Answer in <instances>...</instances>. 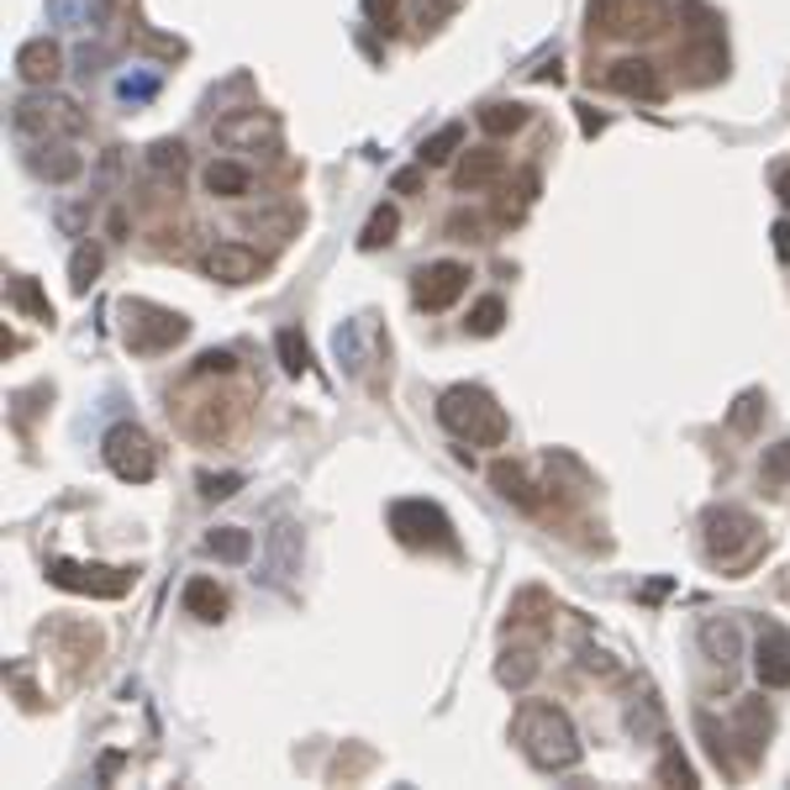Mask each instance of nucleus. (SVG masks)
<instances>
[{
	"label": "nucleus",
	"mask_w": 790,
	"mask_h": 790,
	"mask_svg": "<svg viewBox=\"0 0 790 790\" xmlns=\"http://www.w3.org/2000/svg\"><path fill=\"white\" fill-rule=\"evenodd\" d=\"M417 184H422V174H417V169H401V174H396V190H401V196H411Z\"/></svg>",
	"instance_id": "46"
},
{
	"label": "nucleus",
	"mask_w": 790,
	"mask_h": 790,
	"mask_svg": "<svg viewBox=\"0 0 790 790\" xmlns=\"http://www.w3.org/2000/svg\"><path fill=\"white\" fill-rule=\"evenodd\" d=\"M396 232H401V217H396V206H380L374 217H369V227H364V238H359V248H386V243H396Z\"/></svg>",
	"instance_id": "32"
},
{
	"label": "nucleus",
	"mask_w": 790,
	"mask_h": 790,
	"mask_svg": "<svg viewBox=\"0 0 790 790\" xmlns=\"http://www.w3.org/2000/svg\"><path fill=\"white\" fill-rule=\"evenodd\" d=\"M206 280H217V284H248V280H259V253L248 243H217V248H206Z\"/></svg>",
	"instance_id": "14"
},
{
	"label": "nucleus",
	"mask_w": 790,
	"mask_h": 790,
	"mask_svg": "<svg viewBox=\"0 0 790 790\" xmlns=\"http://www.w3.org/2000/svg\"><path fill=\"white\" fill-rule=\"evenodd\" d=\"M364 11L374 17L380 32H396V0H364Z\"/></svg>",
	"instance_id": "44"
},
{
	"label": "nucleus",
	"mask_w": 790,
	"mask_h": 790,
	"mask_svg": "<svg viewBox=\"0 0 790 790\" xmlns=\"http://www.w3.org/2000/svg\"><path fill=\"white\" fill-rule=\"evenodd\" d=\"M669 27V0H632L628 21H622V38H659Z\"/></svg>",
	"instance_id": "22"
},
{
	"label": "nucleus",
	"mask_w": 790,
	"mask_h": 790,
	"mask_svg": "<svg viewBox=\"0 0 790 790\" xmlns=\"http://www.w3.org/2000/svg\"><path fill=\"white\" fill-rule=\"evenodd\" d=\"M438 422L453 432V438H464L474 448H501L511 438V422L507 411L496 406V396L480 386H453L438 396Z\"/></svg>",
	"instance_id": "2"
},
{
	"label": "nucleus",
	"mask_w": 790,
	"mask_h": 790,
	"mask_svg": "<svg viewBox=\"0 0 790 790\" xmlns=\"http://www.w3.org/2000/svg\"><path fill=\"white\" fill-rule=\"evenodd\" d=\"M184 611L196 617V622H222L227 617V590L217 586V580H206V574H196L190 586H184Z\"/></svg>",
	"instance_id": "18"
},
{
	"label": "nucleus",
	"mask_w": 790,
	"mask_h": 790,
	"mask_svg": "<svg viewBox=\"0 0 790 790\" xmlns=\"http://www.w3.org/2000/svg\"><path fill=\"white\" fill-rule=\"evenodd\" d=\"M180 422L196 443H227L243 422V406H238V396H201L180 411Z\"/></svg>",
	"instance_id": "8"
},
{
	"label": "nucleus",
	"mask_w": 790,
	"mask_h": 790,
	"mask_svg": "<svg viewBox=\"0 0 790 790\" xmlns=\"http://www.w3.org/2000/svg\"><path fill=\"white\" fill-rule=\"evenodd\" d=\"M390 532H396L406 548H432V553H453V548H459L453 522H448L432 501H396V507H390Z\"/></svg>",
	"instance_id": "5"
},
{
	"label": "nucleus",
	"mask_w": 790,
	"mask_h": 790,
	"mask_svg": "<svg viewBox=\"0 0 790 790\" xmlns=\"http://www.w3.org/2000/svg\"><path fill=\"white\" fill-rule=\"evenodd\" d=\"M607 84L617 96H632V101H664V80L649 59H617L607 69Z\"/></svg>",
	"instance_id": "15"
},
{
	"label": "nucleus",
	"mask_w": 790,
	"mask_h": 790,
	"mask_svg": "<svg viewBox=\"0 0 790 790\" xmlns=\"http://www.w3.org/2000/svg\"><path fill=\"white\" fill-rule=\"evenodd\" d=\"M122 338L132 353H163V348H174L190 338V322H184L180 311H163L153 301H127L122 306Z\"/></svg>",
	"instance_id": "3"
},
{
	"label": "nucleus",
	"mask_w": 790,
	"mask_h": 790,
	"mask_svg": "<svg viewBox=\"0 0 790 790\" xmlns=\"http://www.w3.org/2000/svg\"><path fill=\"white\" fill-rule=\"evenodd\" d=\"M759 417H764V396H759V390H743L728 422H732V432H743V438H749L753 427H759Z\"/></svg>",
	"instance_id": "34"
},
{
	"label": "nucleus",
	"mask_w": 790,
	"mask_h": 790,
	"mask_svg": "<svg viewBox=\"0 0 790 790\" xmlns=\"http://www.w3.org/2000/svg\"><path fill=\"white\" fill-rule=\"evenodd\" d=\"M11 301H17L21 311H32L38 322H53V306L42 301V290H38V284H32V280H21V274H17V280H11Z\"/></svg>",
	"instance_id": "35"
},
{
	"label": "nucleus",
	"mask_w": 790,
	"mask_h": 790,
	"mask_svg": "<svg viewBox=\"0 0 790 790\" xmlns=\"http://www.w3.org/2000/svg\"><path fill=\"white\" fill-rule=\"evenodd\" d=\"M490 486L501 490V501H511V507L538 511V496H532V486H527L522 464H511V459H496V464H490Z\"/></svg>",
	"instance_id": "20"
},
{
	"label": "nucleus",
	"mask_w": 790,
	"mask_h": 790,
	"mask_svg": "<svg viewBox=\"0 0 790 790\" xmlns=\"http://www.w3.org/2000/svg\"><path fill=\"white\" fill-rule=\"evenodd\" d=\"M206 190L222 196V201H243L248 190H253V174H248L238 159H217L211 169H206Z\"/></svg>",
	"instance_id": "21"
},
{
	"label": "nucleus",
	"mask_w": 790,
	"mask_h": 790,
	"mask_svg": "<svg viewBox=\"0 0 790 790\" xmlns=\"http://www.w3.org/2000/svg\"><path fill=\"white\" fill-rule=\"evenodd\" d=\"M659 780H680V786H696V774H690V764H686V759H680L674 749L664 753V764H659Z\"/></svg>",
	"instance_id": "42"
},
{
	"label": "nucleus",
	"mask_w": 790,
	"mask_h": 790,
	"mask_svg": "<svg viewBox=\"0 0 790 790\" xmlns=\"http://www.w3.org/2000/svg\"><path fill=\"white\" fill-rule=\"evenodd\" d=\"M453 6H459V0H411L417 27H427V32H432V27H443V21L453 17Z\"/></svg>",
	"instance_id": "38"
},
{
	"label": "nucleus",
	"mask_w": 790,
	"mask_h": 790,
	"mask_svg": "<svg viewBox=\"0 0 790 790\" xmlns=\"http://www.w3.org/2000/svg\"><path fill=\"white\" fill-rule=\"evenodd\" d=\"M628 6L632 0H590V32H596V38H622Z\"/></svg>",
	"instance_id": "28"
},
{
	"label": "nucleus",
	"mask_w": 790,
	"mask_h": 790,
	"mask_svg": "<svg viewBox=\"0 0 790 790\" xmlns=\"http://www.w3.org/2000/svg\"><path fill=\"white\" fill-rule=\"evenodd\" d=\"M511 738L522 743V753L532 759V770H574L580 764V732L564 717V707L553 701H522L511 717Z\"/></svg>",
	"instance_id": "1"
},
{
	"label": "nucleus",
	"mask_w": 790,
	"mask_h": 790,
	"mask_svg": "<svg viewBox=\"0 0 790 790\" xmlns=\"http://www.w3.org/2000/svg\"><path fill=\"white\" fill-rule=\"evenodd\" d=\"M707 553L722 569L753 564V553H759V522H753L749 511H738V507L707 511Z\"/></svg>",
	"instance_id": "4"
},
{
	"label": "nucleus",
	"mask_w": 790,
	"mask_h": 790,
	"mask_svg": "<svg viewBox=\"0 0 790 790\" xmlns=\"http://www.w3.org/2000/svg\"><path fill=\"white\" fill-rule=\"evenodd\" d=\"M17 127L21 132H63V138H74L84 127V117H80V106L63 101V96H38V101L17 106Z\"/></svg>",
	"instance_id": "9"
},
{
	"label": "nucleus",
	"mask_w": 790,
	"mask_h": 790,
	"mask_svg": "<svg viewBox=\"0 0 790 790\" xmlns=\"http://www.w3.org/2000/svg\"><path fill=\"white\" fill-rule=\"evenodd\" d=\"M32 169H38V174H48L53 184H63V180H74V174H80L84 159H80V153H69V148H42L38 159H32Z\"/></svg>",
	"instance_id": "27"
},
{
	"label": "nucleus",
	"mask_w": 790,
	"mask_h": 790,
	"mask_svg": "<svg viewBox=\"0 0 790 790\" xmlns=\"http://www.w3.org/2000/svg\"><path fill=\"white\" fill-rule=\"evenodd\" d=\"M774 190H780V206L790 211V169H780V174H774Z\"/></svg>",
	"instance_id": "47"
},
{
	"label": "nucleus",
	"mask_w": 790,
	"mask_h": 790,
	"mask_svg": "<svg viewBox=\"0 0 790 790\" xmlns=\"http://www.w3.org/2000/svg\"><path fill=\"white\" fill-rule=\"evenodd\" d=\"M153 163L180 174V169H184V142H159V148H153Z\"/></svg>",
	"instance_id": "43"
},
{
	"label": "nucleus",
	"mask_w": 790,
	"mask_h": 790,
	"mask_svg": "<svg viewBox=\"0 0 790 790\" xmlns=\"http://www.w3.org/2000/svg\"><path fill=\"white\" fill-rule=\"evenodd\" d=\"M48 580L59 590H74V596H96V601H117L132 590V569H106V564H74V559H53L48 564Z\"/></svg>",
	"instance_id": "7"
},
{
	"label": "nucleus",
	"mask_w": 790,
	"mask_h": 790,
	"mask_svg": "<svg viewBox=\"0 0 790 790\" xmlns=\"http://www.w3.org/2000/svg\"><path fill=\"white\" fill-rule=\"evenodd\" d=\"M480 127H486L490 138L522 132V127H527V106H517V101H490V106H480Z\"/></svg>",
	"instance_id": "25"
},
{
	"label": "nucleus",
	"mask_w": 790,
	"mask_h": 790,
	"mask_svg": "<svg viewBox=\"0 0 790 790\" xmlns=\"http://www.w3.org/2000/svg\"><path fill=\"white\" fill-rule=\"evenodd\" d=\"M238 474H206L201 480V490H206V501H227V496H238Z\"/></svg>",
	"instance_id": "41"
},
{
	"label": "nucleus",
	"mask_w": 790,
	"mask_h": 790,
	"mask_svg": "<svg viewBox=\"0 0 790 790\" xmlns=\"http://www.w3.org/2000/svg\"><path fill=\"white\" fill-rule=\"evenodd\" d=\"M548 617H553V601H548L538 586H527L511 596V607H507V628H532V632H543L548 628Z\"/></svg>",
	"instance_id": "19"
},
{
	"label": "nucleus",
	"mask_w": 790,
	"mask_h": 790,
	"mask_svg": "<svg viewBox=\"0 0 790 790\" xmlns=\"http://www.w3.org/2000/svg\"><path fill=\"white\" fill-rule=\"evenodd\" d=\"M759 474H764V486H786V480H790V443L764 448V459H759Z\"/></svg>",
	"instance_id": "36"
},
{
	"label": "nucleus",
	"mask_w": 790,
	"mask_h": 790,
	"mask_svg": "<svg viewBox=\"0 0 790 790\" xmlns=\"http://www.w3.org/2000/svg\"><path fill=\"white\" fill-rule=\"evenodd\" d=\"M96 274H101V248H80V253L69 259V284H74V290H90Z\"/></svg>",
	"instance_id": "37"
},
{
	"label": "nucleus",
	"mask_w": 790,
	"mask_h": 790,
	"mask_svg": "<svg viewBox=\"0 0 790 790\" xmlns=\"http://www.w3.org/2000/svg\"><path fill=\"white\" fill-rule=\"evenodd\" d=\"M206 553L222 559V564H248V559H253V532H243V527H217V532L206 538Z\"/></svg>",
	"instance_id": "23"
},
{
	"label": "nucleus",
	"mask_w": 790,
	"mask_h": 790,
	"mask_svg": "<svg viewBox=\"0 0 790 790\" xmlns=\"http://www.w3.org/2000/svg\"><path fill=\"white\" fill-rule=\"evenodd\" d=\"M774 253H780V259L790 263V222H780V227H774Z\"/></svg>",
	"instance_id": "45"
},
{
	"label": "nucleus",
	"mask_w": 790,
	"mask_h": 790,
	"mask_svg": "<svg viewBox=\"0 0 790 790\" xmlns=\"http://www.w3.org/2000/svg\"><path fill=\"white\" fill-rule=\"evenodd\" d=\"M701 643H707V653L722 669L738 659V628H732V622H707V628H701Z\"/></svg>",
	"instance_id": "30"
},
{
	"label": "nucleus",
	"mask_w": 790,
	"mask_h": 790,
	"mask_svg": "<svg viewBox=\"0 0 790 790\" xmlns=\"http://www.w3.org/2000/svg\"><path fill=\"white\" fill-rule=\"evenodd\" d=\"M274 348H280V364L290 369V374H306V369H311V348H306V338L296 327H284L280 338H274Z\"/></svg>",
	"instance_id": "33"
},
{
	"label": "nucleus",
	"mask_w": 790,
	"mask_h": 790,
	"mask_svg": "<svg viewBox=\"0 0 790 790\" xmlns=\"http://www.w3.org/2000/svg\"><path fill=\"white\" fill-rule=\"evenodd\" d=\"M217 138L222 142H274L280 127L269 122V117H259V111H248V117H232V122L217 127Z\"/></svg>",
	"instance_id": "24"
},
{
	"label": "nucleus",
	"mask_w": 790,
	"mask_h": 790,
	"mask_svg": "<svg viewBox=\"0 0 790 790\" xmlns=\"http://www.w3.org/2000/svg\"><path fill=\"white\" fill-rule=\"evenodd\" d=\"M106 464H111V474L117 480H127V486H148L153 474H159V448H153V438L142 432V427L122 422V427H111L106 432Z\"/></svg>",
	"instance_id": "6"
},
{
	"label": "nucleus",
	"mask_w": 790,
	"mask_h": 790,
	"mask_svg": "<svg viewBox=\"0 0 790 790\" xmlns=\"http://www.w3.org/2000/svg\"><path fill=\"white\" fill-rule=\"evenodd\" d=\"M496 680H501V686H511V690H527L532 680H538V653H532V649L501 653V664H496Z\"/></svg>",
	"instance_id": "26"
},
{
	"label": "nucleus",
	"mask_w": 790,
	"mask_h": 790,
	"mask_svg": "<svg viewBox=\"0 0 790 790\" xmlns=\"http://www.w3.org/2000/svg\"><path fill=\"white\" fill-rule=\"evenodd\" d=\"M501 322H507V301H501V296H486V301L469 311L464 327L474 332V338H496V332H501Z\"/></svg>",
	"instance_id": "31"
},
{
	"label": "nucleus",
	"mask_w": 790,
	"mask_h": 790,
	"mask_svg": "<svg viewBox=\"0 0 790 790\" xmlns=\"http://www.w3.org/2000/svg\"><path fill=\"white\" fill-rule=\"evenodd\" d=\"M448 232H453L459 243H480V232H486V217H474V211H453V217H448Z\"/></svg>",
	"instance_id": "40"
},
{
	"label": "nucleus",
	"mask_w": 790,
	"mask_h": 790,
	"mask_svg": "<svg viewBox=\"0 0 790 790\" xmlns=\"http://www.w3.org/2000/svg\"><path fill=\"white\" fill-rule=\"evenodd\" d=\"M238 369V359L227 353V348H206L201 359H196V380H206V374H232Z\"/></svg>",
	"instance_id": "39"
},
{
	"label": "nucleus",
	"mask_w": 790,
	"mask_h": 790,
	"mask_svg": "<svg viewBox=\"0 0 790 790\" xmlns=\"http://www.w3.org/2000/svg\"><path fill=\"white\" fill-rule=\"evenodd\" d=\"M464 290H469V269L453 259L427 263L422 274H417V306H422V311H448Z\"/></svg>",
	"instance_id": "10"
},
{
	"label": "nucleus",
	"mask_w": 790,
	"mask_h": 790,
	"mask_svg": "<svg viewBox=\"0 0 790 790\" xmlns=\"http://www.w3.org/2000/svg\"><path fill=\"white\" fill-rule=\"evenodd\" d=\"M753 674L764 690H786L790 686V632L786 628H764L753 643Z\"/></svg>",
	"instance_id": "12"
},
{
	"label": "nucleus",
	"mask_w": 790,
	"mask_h": 790,
	"mask_svg": "<svg viewBox=\"0 0 790 790\" xmlns=\"http://www.w3.org/2000/svg\"><path fill=\"white\" fill-rule=\"evenodd\" d=\"M17 74L27 84H53L63 74V48L59 42H48V38L27 42V48L17 53Z\"/></svg>",
	"instance_id": "16"
},
{
	"label": "nucleus",
	"mask_w": 790,
	"mask_h": 790,
	"mask_svg": "<svg viewBox=\"0 0 790 790\" xmlns=\"http://www.w3.org/2000/svg\"><path fill=\"white\" fill-rule=\"evenodd\" d=\"M680 69H686L690 84L722 80V69H728V48H722V38H717L711 27H696V38H690L686 53H680Z\"/></svg>",
	"instance_id": "11"
},
{
	"label": "nucleus",
	"mask_w": 790,
	"mask_h": 790,
	"mask_svg": "<svg viewBox=\"0 0 790 790\" xmlns=\"http://www.w3.org/2000/svg\"><path fill=\"white\" fill-rule=\"evenodd\" d=\"M764 738H770V707L764 701H738V711H732V743H738L743 770L764 759Z\"/></svg>",
	"instance_id": "13"
},
{
	"label": "nucleus",
	"mask_w": 790,
	"mask_h": 790,
	"mask_svg": "<svg viewBox=\"0 0 790 790\" xmlns=\"http://www.w3.org/2000/svg\"><path fill=\"white\" fill-rule=\"evenodd\" d=\"M459 142H464V127H459V122L438 127V132H432V138L422 142V163H427V169H438V163H448L453 153H459Z\"/></svg>",
	"instance_id": "29"
},
{
	"label": "nucleus",
	"mask_w": 790,
	"mask_h": 790,
	"mask_svg": "<svg viewBox=\"0 0 790 790\" xmlns=\"http://www.w3.org/2000/svg\"><path fill=\"white\" fill-rule=\"evenodd\" d=\"M501 174H507V159H501L496 148H469L464 163L453 169V184H459V190H490Z\"/></svg>",
	"instance_id": "17"
}]
</instances>
